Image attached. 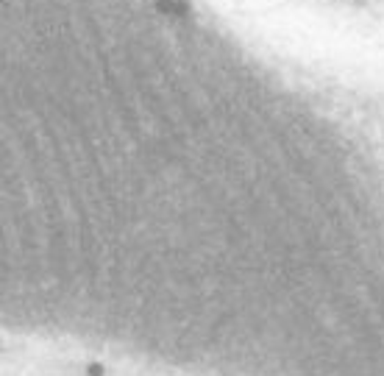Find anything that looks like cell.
<instances>
[{"instance_id":"1","label":"cell","mask_w":384,"mask_h":376,"mask_svg":"<svg viewBox=\"0 0 384 376\" xmlns=\"http://www.w3.org/2000/svg\"><path fill=\"white\" fill-rule=\"evenodd\" d=\"M84 371H86V376H106V365L103 362H90Z\"/></svg>"}]
</instances>
